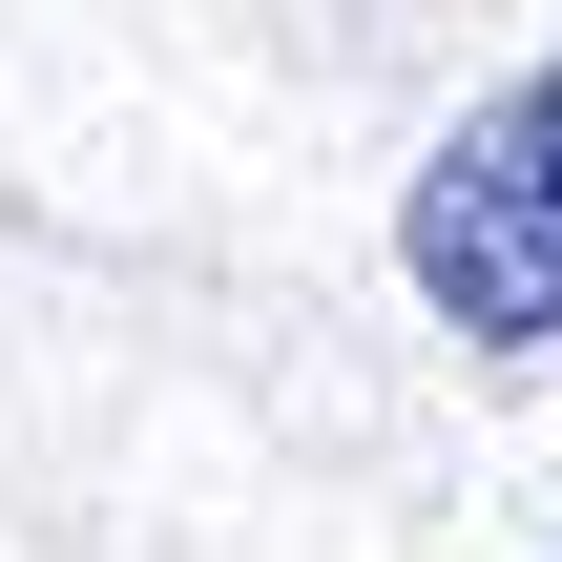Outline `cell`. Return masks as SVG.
Returning <instances> with one entry per match:
<instances>
[{
    "mask_svg": "<svg viewBox=\"0 0 562 562\" xmlns=\"http://www.w3.org/2000/svg\"><path fill=\"white\" fill-rule=\"evenodd\" d=\"M396 271H417L480 355H542V334H562V63H542V83H501V104L417 167Z\"/></svg>",
    "mask_w": 562,
    "mask_h": 562,
    "instance_id": "6da1fadb",
    "label": "cell"
}]
</instances>
